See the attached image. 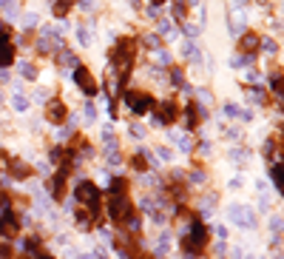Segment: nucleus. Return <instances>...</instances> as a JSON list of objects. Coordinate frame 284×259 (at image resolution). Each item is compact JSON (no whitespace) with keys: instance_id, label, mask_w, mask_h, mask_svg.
Here are the masks:
<instances>
[{"instance_id":"obj_53","label":"nucleus","mask_w":284,"mask_h":259,"mask_svg":"<svg viewBox=\"0 0 284 259\" xmlns=\"http://www.w3.org/2000/svg\"><path fill=\"white\" fill-rule=\"evenodd\" d=\"M281 9H284V3H281Z\"/></svg>"},{"instance_id":"obj_11","label":"nucleus","mask_w":284,"mask_h":259,"mask_svg":"<svg viewBox=\"0 0 284 259\" xmlns=\"http://www.w3.org/2000/svg\"><path fill=\"white\" fill-rule=\"evenodd\" d=\"M170 143H176L179 151H191V137L182 131H170Z\"/></svg>"},{"instance_id":"obj_28","label":"nucleus","mask_w":284,"mask_h":259,"mask_svg":"<svg viewBox=\"0 0 284 259\" xmlns=\"http://www.w3.org/2000/svg\"><path fill=\"white\" fill-rule=\"evenodd\" d=\"M247 100H253L256 106H262V103H264V91H262V88H253V91H247Z\"/></svg>"},{"instance_id":"obj_35","label":"nucleus","mask_w":284,"mask_h":259,"mask_svg":"<svg viewBox=\"0 0 284 259\" xmlns=\"http://www.w3.org/2000/svg\"><path fill=\"white\" fill-rule=\"evenodd\" d=\"M148 17H154V20H156V17H162V6H154V3H151V6H148Z\"/></svg>"},{"instance_id":"obj_40","label":"nucleus","mask_w":284,"mask_h":259,"mask_svg":"<svg viewBox=\"0 0 284 259\" xmlns=\"http://www.w3.org/2000/svg\"><path fill=\"white\" fill-rule=\"evenodd\" d=\"M199 100L207 106V103H210V91H205V88H202V91H199Z\"/></svg>"},{"instance_id":"obj_19","label":"nucleus","mask_w":284,"mask_h":259,"mask_svg":"<svg viewBox=\"0 0 284 259\" xmlns=\"http://www.w3.org/2000/svg\"><path fill=\"white\" fill-rule=\"evenodd\" d=\"M12 177H17V180H26V177H28V166H23L20 159H14V163H12Z\"/></svg>"},{"instance_id":"obj_5","label":"nucleus","mask_w":284,"mask_h":259,"mask_svg":"<svg viewBox=\"0 0 284 259\" xmlns=\"http://www.w3.org/2000/svg\"><path fill=\"white\" fill-rule=\"evenodd\" d=\"M77 200L94 211L99 205V191H97V185H94V182H80V185H77Z\"/></svg>"},{"instance_id":"obj_4","label":"nucleus","mask_w":284,"mask_h":259,"mask_svg":"<svg viewBox=\"0 0 284 259\" xmlns=\"http://www.w3.org/2000/svg\"><path fill=\"white\" fill-rule=\"evenodd\" d=\"M20 231V216L14 211H3L0 214V239H14Z\"/></svg>"},{"instance_id":"obj_49","label":"nucleus","mask_w":284,"mask_h":259,"mask_svg":"<svg viewBox=\"0 0 284 259\" xmlns=\"http://www.w3.org/2000/svg\"><path fill=\"white\" fill-rule=\"evenodd\" d=\"M0 103H3V91H0Z\"/></svg>"},{"instance_id":"obj_34","label":"nucleus","mask_w":284,"mask_h":259,"mask_svg":"<svg viewBox=\"0 0 284 259\" xmlns=\"http://www.w3.org/2000/svg\"><path fill=\"white\" fill-rule=\"evenodd\" d=\"M131 137L142 140V137H145V128H142V125H131Z\"/></svg>"},{"instance_id":"obj_6","label":"nucleus","mask_w":284,"mask_h":259,"mask_svg":"<svg viewBox=\"0 0 284 259\" xmlns=\"http://www.w3.org/2000/svg\"><path fill=\"white\" fill-rule=\"evenodd\" d=\"M74 83L80 86V91H83L85 97H91V94L97 91V83L91 80V74L85 72L83 66H77V69H74Z\"/></svg>"},{"instance_id":"obj_29","label":"nucleus","mask_w":284,"mask_h":259,"mask_svg":"<svg viewBox=\"0 0 284 259\" xmlns=\"http://www.w3.org/2000/svg\"><path fill=\"white\" fill-rule=\"evenodd\" d=\"M60 60H63V66H74V69H77V54H71V51H63V54H60Z\"/></svg>"},{"instance_id":"obj_36","label":"nucleus","mask_w":284,"mask_h":259,"mask_svg":"<svg viewBox=\"0 0 284 259\" xmlns=\"http://www.w3.org/2000/svg\"><path fill=\"white\" fill-rule=\"evenodd\" d=\"M281 216H270V231H281Z\"/></svg>"},{"instance_id":"obj_46","label":"nucleus","mask_w":284,"mask_h":259,"mask_svg":"<svg viewBox=\"0 0 284 259\" xmlns=\"http://www.w3.org/2000/svg\"><path fill=\"white\" fill-rule=\"evenodd\" d=\"M244 3H247V0H236V9H241Z\"/></svg>"},{"instance_id":"obj_47","label":"nucleus","mask_w":284,"mask_h":259,"mask_svg":"<svg viewBox=\"0 0 284 259\" xmlns=\"http://www.w3.org/2000/svg\"><path fill=\"white\" fill-rule=\"evenodd\" d=\"M151 3H154V6H162V3H165V0H151Z\"/></svg>"},{"instance_id":"obj_12","label":"nucleus","mask_w":284,"mask_h":259,"mask_svg":"<svg viewBox=\"0 0 284 259\" xmlns=\"http://www.w3.org/2000/svg\"><path fill=\"white\" fill-rule=\"evenodd\" d=\"M156 37L173 40V37H176V29H173V23H170V20H159V26H156Z\"/></svg>"},{"instance_id":"obj_7","label":"nucleus","mask_w":284,"mask_h":259,"mask_svg":"<svg viewBox=\"0 0 284 259\" xmlns=\"http://www.w3.org/2000/svg\"><path fill=\"white\" fill-rule=\"evenodd\" d=\"M125 103H128L131 111H136V114H145V111L151 108V97H148V94H139V91H128Z\"/></svg>"},{"instance_id":"obj_42","label":"nucleus","mask_w":284,"mask_h":259,"mask_svg":"<svg viewBox=\"0 0 284 259\" xmlns=\"http://www.w3.org/2000/svg\"><path fill=\"white\" fill-rule=\"evenodd\" d=\"M273 151H276V145H273V143L264 145V157H267V159H270V154H273Z\"/></svg>"},{"instance_id":"obj_14","label":"nucleus","mask_w":284,"mask_h":259,"mask_svg":"<svg viewBox=\"0 0 284 259\" xmlns=\"http://www.w3.org/2000/svg\"><path fill=\"white\" fill-rule=\"evenodd\" d=\"M12 108H14V111H20V114H23V111H28V97L23 91H14L12 94Z\"/></svg>"},{"instance_id":"obj_41","label":"nucleus","mask_w":284,"mask_h":259,"mask_svg":"<svg viewBox=\"0 0 284 259\" xmlns=\"http://www.w3.org/2000/svg\"><path fill=\"white\" fill-rule=\"evenodd\" d=\"M244 77H247V83H256V80H259V74H256V72H250V69H247V72H244Z\"/></svg>"},{"instance_id":"obj_44","label":"nucleus","mask_w":284,"mask_h":259,"mask_svg":"<svg viewBox=\"0 0 284 259\" xmlns=\"http://www.w3.org/2000/svg\"><path fill=\"white\" fill-rule=\"evenodd\" d=\"M233 259H244V253H241V248H233Z\"/></svg>"},{"instance_id":"obj_1","label":"nucleus","mask_w":284,"mask_h":259,"mask_svg":"<svg viewBox=\"0 0 284 259\" xmlns=\"http://www.w3.org/2000/svg\"><path fill=\"white\" fill-rule=\"evenodd\" d=\"M205 245H207V231H205V225H202V222H193L191 231H188V237L182 239V248L188 253H193V256H196V253L202 251Z\"/></svg>"},{"instance_id":"obj_51","label":"nucleus","mask_w":284,"mask_h":259,"mask_svg":"<svg viewBox=\"0 0 284 259\" xmlns=\"http://www.w3.org/2000/svg\"><path fill=\"white\" fill-rule=\"evenodd\" d=\"M191 3H199V0H191Z\"/></svg>"},{"instance_id":"obj_37","label":"nucleus","mask_w":284,"mask_h":259,"mask_svg":"<svg viewBox=\"0 0 284 259\" xmlns=\"http://www.w3.org/2000/svg\"><path fill=\"white\" fill-rule=\"evenodd\" d=\"M131 166H134L136 171H145V168H148V166H145V159H142V157H134V159H131Z\"/></svg>"},{"instance_id":"obj_9","label":"nucleus","mask_w":284,"mask_h":259,"mask_svg":"<svg viewBox=\"0 0 284 259\" xmlns=\"http://www.w3.org/2000/svg\"><path fill=\"white\" fill-rule=\"evenodd\" d=\"M14 60V49H12V40H9L6 29H3V35H0V66H9Z\"/></svg>"},{"instance_id":"obj_10","label":"nucleus","mask_w":284,"mask_h":259,"mask_svg":"<svg viewBox=\"0 0 284 259\" xmlns=\"http://www.w3.org/2000/svg\"><path fill=\"white\" fill-rule=\"evenodd\" d=\"M182 57L191 60V63H199V60H202V51L196 49V43H193V40H188V43L182 46Z\"/></svg>"},{"instance_id":"obj_45","label":"nucleus","mask_w":284,"mask_h":259,"mask_svg":"<svg viewBox=\"0 0 284 259\" xmlns=\"http://www.w3.org/2000/svg\"><path fill=\"white\" fill-rule=\"evenodd\" d=\"M77 259H94V253H80Z\"/></svg>"},{"instance_id":"obj_2","label":"nucleus","mask_w":284,"mask_h":259,"mask_svg":"<svg viewBox=\"0 0 284 259\" xmlns=\"http://www.w3.org/2000/svg\"><path fill=\"white\" fill-rule=\"evenodd\" d=\"M131 214H134V205H131V200H128L125 194H114L111 202H108V216H111L114 222H125Z\"/></svg>"},{"instance_id":"obj_18","label":"nucleus","mask_w":284,"mask_h":259,"mask_svg":"<svg viewBox=\"0 0 284 259\" xmlns=\"http://www.w3.org/2000/svg\"><path fill=\"white\" fill-rule=\"evenodd\" d=\"M77 40H80V46H85V49H88V46H91V40H94L91 29H88V26H80V29H77Z\"/></svg>"},{"instance_id":"obj_3","label":"nucleus","mask_w":284,"mask_h":259,"mask_svg":"<svg viewBox=\"0 0 284 259\" xmlns=\"http://www.w3.org/2000/svg\"><path fill=\"white\" fill-rule=\"evenodd\" d=\"M227 219L241 225V228H256V211L250 205H239V202L227 205Z\"/></svg>"},{"instance_id":"obj_13","label":"nucleus","mask_w":284,"mask_h":259,"mask_svg":"<svg viewBox=\"0 0 284 259\" xmlns=\"http://www.w3.org/2000/svg\"><path fill=\"white\" fill-rule=\"evenodd\" d=\"M270 180L276 182V188L284 197V166H270Z\"/></svg>"},{"instance_id":"obj_20","label":"nucleus","mask_w":284,"mask_h":259,"mask_svg":"<svg viewBox=\"0 0 284 259\" xmlns=\"http://www.w3.org/2000/svg\"><path fill=\"white\" fill-rule=\"evenodd\" d=\"M168 248H170V234H162V237L156 239V253H159V256H165V253H168Z\"/></svg>"},{"instance_id":"obj_43","label":"nucleus","mask_w":284,"mask_h":259,"mask_svg":"<svg viewBox=\"0 0 284 259\" xmlns=\"http://www.w3.org/2000/svg\"><path fill=\"white\" fill-rule=\"evenodd\" d=\"M199 151L205 154V157H210V151H213V148H210V143H202V148H199Z\"/></svg>"},{"instance_id":"obj_17","label":"nucleus","mask_w":284,"mask_h":259,"mask_svg":"<svg viewBox=\"0 0 284 259\" xmlns=\"http://www.w3.org/2000/svg\"><path fill=\"white\" fill-rule=\"evenodd\" d=\"M37 23H40V17L34 15V12H26V15L20 17V26H23V31H28V29H34Z\"/></svg>"},{"instance_id":"obj_30","label":"nucleus","mask_w":284,"mask_h":259,"mask_svg":"<svg viewBox=\"0 0 284 259\" xmlns=\"http://www.w3.org/2000/svg\"><path fill=\"white\" fill-rule=\"evenodd\" d=\"M170 83H173V86H185V74L179 72V69H173V72H170Z\"/></svg>"},{"instance_id":"obj_50","label":"nucleus","mask_w":284,"mask_h":259,"mask_svg":"<svg viewBox=\"0 0 284 259\" xmlns=\"http://www.w3.org/2000/svg\"><path fill=\"white\" fill-rule=\"evenodd\" d=\"M136 259H148V256H136Z\"/></svg>"},{"instance_id":"obj_22","label":"nucleus","mask_w":284,"mask_h":259,"mask_svg":"<svg viewBox=\"0 0 284 259\" xmlns=\"http://www.w3.org/2000/svg\"><path fill=\"white\" fill-rule=\"evenodd\" d=\"M63 111H65V108H63V103H51V106H49V117H51L54 122H60V120H63Z\"/></svg>"},{"instance_id":"obj_31","label":"nucleus","mask_w":284,"mask_h":259,"mask_svg":"<svg viewBox=\"0 0 284 259\" xmlns=\"http://www.w3.org/2000/svg\"><path fill=\"white\" fill-rule=\"evenodd\" d=\"M34 103H43V106H46V103H49V91H46V88H37V91H34Z\"/></svg>"},{"instance_id":"obj_38","label":"nucleus","mask_w":284,"mask_h":259,"mask_svg":"<svg viewBox=\"0 0 284 259\" xmlns=\"http://www.w3.org/2000/svg\"><path fill=\"white\" fill-rule=\"evenodd\" d=\"M94 6H97V0H80V9H83V12H91Z\"/></svg>"},{"instance_id":"obj_52","label":"nucleus","mask_w":284,"mask_h":259,"mask_svg":"<svg viewBox=\"0 0 284 259\" xmlns=\"http://www.w3.org/2000/svg\"><path fill=\"white\" fill-rule=\"evenodd\" d=\"M273 259H281V256H273Z\"/></svg>"},{"instance_id":"obj_24","label":"nucleus","mask_w":284,"mask_h":259,"mask_svg":"<svg viewBox=\"0 0 284 259\" xmlns=\"http://www.w3.org/2000/svg\"><path fill=\"white\" fill-rule=\"evenodd\" d=\"M154 60L159 66H170V51H165V49H156L154 51Z\"/></svg>"},{"instance_id":"obj_21","label":"nucleus","mask_w":284,"mask_h":259,"mask_svg":"<svg viewBox=\"0 0 284 259\" xmlns=\"http://www.w3.org/2000/svg\"><path fill=\"white\" fill-rule=\"evenodd\" d=\"M185 15H188V3H185V0H173V17L185 20Z\"/></svg>"},{"instance_id":"obj_16","label":"nucleus","mask_w":284,"mask_h":259,"mask_svg":"<svg viewBox=\"0 0 284 259\" xmlns=\"http://www.w3.org/2000/svg\"><path fill=\"white\" fill-rule=\"evenodd\" d=\"M0 9H3L6 20H17V3L14 0H0Z\"/></svg>"},{"instance_id":"obj_32","label":"nucleus","mask_w":284,"mask_h":259,"mask_svg":"<svg viewBox=\"0 0 284 259\" xmlns=\"http://www.w3.org/2000/svg\"><path fill=\"white\" fill-rule=\"evenodd\" d=\"M225 114H227V117H239V114H241V108L233 106V103H227V106H225Z\"/></svg>"},{"instance_id":"obj_8","label":"nucleus","mask_w":284,"mask_h":259,"mask_svg":"<svg viewBox=\"0 0 284 259\" xmlns=\"http://www.w3.org/2000/svg\"><path fill=\"white\" fill-rule=\"evenodd\" d=\"M227 23H230V35L239 37L244 31V9H233L230 15H227Z\"/></svg>"},{"instance_id":"obj_39","label":"nucleus","mask_w":284,"mask_h":259,"mask_svg":"<svg viewBox=\"0 0 284 259\" xmlns=\"http://www.w3.org/2000/svg\"><path fill=\"white\" fill-rule=\"evenodd\" d=\"M31 259H54V256L46 253V251H31Z\"/></svg>"},{"instance_id":"obj_15","label":"nucleus","mask_w":284,"mask_h":259,"mask_svg":"<svg viewBox=\"0 0 284 259\" xmlns=\"http://www.w3.org/2000/svg\"><path fill=\"white\" fill-rule=\"evenodd\" d=\"M17 72H20L26 80H37V69H34V63H28V60H20V63H17Z\"/></svg>"},{"instance_id":"obj_25","label":"nucleus","mask_w":284,"mask_h":259,"mask_svg":"<svg viewBox=\"0 0 284 259\" xmlns=\"http://www.w3.org/2000/svg\"><path fill=\"white\" fill-rule=\"evenodd\" d=\"M182 31H185V37H188V40H196V37H199V26H196V23H185Z\"/></svg>"},{"instance_id":"obj_27","label":"nucleus","mask_w":284,"mask_h":259,"mask_svg":"<svg viewBox=\"0 0 284 259\" xmlns=\"http://www.w3.org/2000/svg\"><path fill=\"white\" fill-rule=\"evenodd\" d=\"M85 120H88V122H97V106H94L91 100L85 103Z\"/></svg>"},{"instance_id":"obj_26","label":"nucleus","mask_w":284,"mask_h":259,"mask_svg":"<svg viewBox=\"0 0 284 259\" xmlns=\"http://www.w3.org/2000/svg\"><path fill=\"white\" fill-rule=\"evenodd\" d=\"M125 188H128L125 180H120V177H117V180H111V194H125Z\"/></svg>"},{"instance_id":"obj_33","label":"nucleus","mask_w":284,"mask_h":259,"mask_svg":"<svg viewBox=\"0 0 284 259\" xmlns=\"http://www.w3.org/2000/svg\"><path fill=\"white\" fill-rule=\"evenodd\" d=\"M262 49L267 51V54H276V51H278V46L273 43V40H262Z\"/></svg>"},{"instance_id":"obj_23","label":"nucleus","mask_w":284,"mask_h":259,"mask_svg":"<svg viewBox=\"0 0 284 259\" xmlns=\"http://www.w3.org/2000/svg\"><path fill=\"white\" fill-rule=\"evenodd\" d=\"M230 159H236V163H244V159H250V151L247 148H233V151L227 154Z\"/></svg>"},{"instance_id":"obj_48","label":"nucleus","mask_w":284,"mask_h":259,"mask_svg":"<svg viewBox=\"0 0 284 259\" xmlns=\"http://www.w3.org/2000/svg\"><path fill=\"white\" fill-rule=\"evenodd\" d=\"M182 259H199V256H193V253H188V256H182Z\"/></svg>"}]
</instances>
